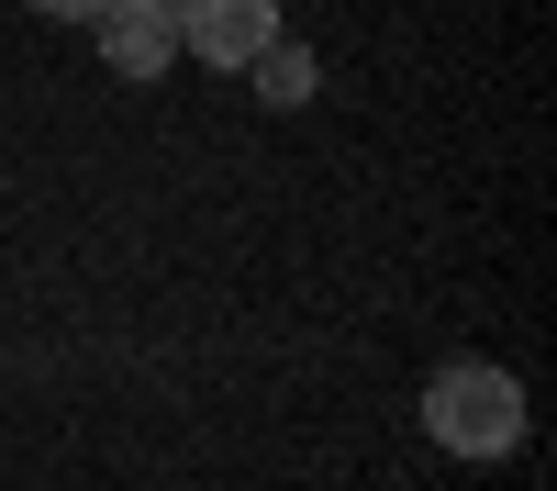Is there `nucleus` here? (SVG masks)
<instances>
[{
  "label": "nucleus",
  "instance_id": "7ed1b4c3",
  "mask_svg": "<svg viewBox=\"0 0 557 491\" xmlns=\"http://www.w3.org/2000/svg\"><path fill=\"white\" fill-rule=\"evenodd\" d=\"M89 34H101V67L112 78H168V57H178V23H168V0H101L89 12Z\"/></svg>",
  "mask_w": 557,
  "mask_h": 491
},
{
  "label": "nucleus",
  "instance_id": "39448f33",
  "mask_svg": "<svg viewBox=\"0 0 557 491\" xmlns=\"http://www.w3.org/2000/svg\"><path fill=\"white\" fill-rule=\"evenodd\" d=\"M23 12H45V23H89L101 0H23Z\"/></svg>",
  "mask_w": 557,
  "mask_h": 491
},
{
  "label": "nucleus",
  "instance_id": "20e7f679",
  "mask_svg": "<svg viewBox=\"0 0 557 491\" xmlns=\"http://www.w3.org/2000/svg\"><path fill=\"white\" fill-rule=\"evenodd\" d=\"M246 78H257V101H268V112H301L312 89H323L312 45H290V34H278V45H257V67H246Z\"/></svg>",
  "mask_w": 557,
  "mask_h": 491
},
{
  "label": "nucleus",
  "instance_id": "f257e3e1",
  "mask_svg": "<svg viewBox=\"0 0 557 491\" xmlns=\"http://www.w3.org/2000/svg\"><path fill=\"white\" fill-rule=\"evenodd\" d=\"M424 435L446 446V458H469V469L513 458V446H524V380L491 369V357H457V369H435V380H424Z\"/></svg>",
  "mask_w": 557,
  "mask_h": 491
},
{
  "label": "nucleus",
  "instance_id": "f03ea898",
  "mask_svg": "<svg viewBox=\"0 0 557 491\" xmlns=\"http://www.w3.org/2000/svg\"><path fill=\"white\" fill-rule=\"evenodd\" d=\"M168 23H178V57L246 78L257 45H278V0H168Z\"/></svg>",
  "mask_w": 557,
  "mask_h": 491
}]
</instances>
